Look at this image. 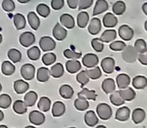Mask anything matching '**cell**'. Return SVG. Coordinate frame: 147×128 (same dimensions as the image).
I'll list each match as a JSON object with an SVG mask.
<instances>
[{"label":"cell","mask_w":147,"mask_h":128,"mask_svg":"<svg viewBox=\"0 0 147 128\" xmlns=\"http://www.w3.org/2000/svg\"><path fill=\"white\" fill-rule=\"evenodd\" d=\"M1 70H2V72H3V75L10 76V75H12L15 72L16 67H15V65L11 62H9V61H3V64H2Z\"/></svg>","instance_id":"e575fe53"},{"label":"cell","mask_w":147,"mask_h":128,"mask_svg":"<svg viewBox=\"0 0 147 128\" xmlns=\"http://www.w3.org/2000/svg\"><path fill=\"white\" fill-rule=\"evenodd\" d=\"M36 11H37V13H38L40 16L46 18V17H47V16L49 15V14H50V8H49L47 4H45V3H40V4H38V6L36 7Z\"/></svg>","instance_id":"ee69618b"},{"label":"cell","mask_w":147,"mask_h":128,"mask_svg":"<svg viewBox=\"0 0 147 128\" xmlns=\"http://www.w3.org/2000/svg\"><path fill=\"white\" fill-rule=\"evenodd\" d=\"M3 117H4V115H3V113L0 110V121L3 120Z\"/></svg>","instance_id":"91938a15"},{"label":"cell","mask_w":147,"mask_h":128,"mask_svg":"<svg viewBox=\"0 0 147 128\" xmlns=\"http://www.w3.org/2000/svg\"><path fill=\"white\" fill-rule=\"evenodd\" d=\"M56 59L57 57L53 53H47L42 56V62L45 65H50L54 64Z\"/></svg>","instance_id":"7bdbcfd3"},{"label":"cell","mask_w":147,"mask_h":128,"mask_svg":"<svg viewBox=\"0 0 147 128\" xmlns=\"http://www.w3.org/2000/svg\"><path fill=\"white\" fill-rule=\"evenodd\" d=\"M83 65L87 68H93L96 66L99 63L98 57L94 53H87L84 56L82 59Z\"/></svg>","instance_id":"52a82bcc"},{"label":"cell","mask_w":147,"mask_h":128,"mask_svg":"<svg viewBox=\"0 0 147 128\" xmlns=\"http://www.w3.org/2000/svg\"><path fill=\"white\" fill-rule=\"evenodd\" d=\"M14 90L18 95H22L28 91L29 89V84L23 80H16L14 83Z\"/></svg>","instance_id":"7402d4cb"},{"label":"cell","mask_w":147,"mask_h":128,"mask_svg":"<svg viewBox=\"0 0 147 128\" xmlns=\"http://www.w3.org/2000/svg\"><path fill=\"white\" fill-rule=\"evenodd\" d=\"M1 90H2V84H0V92H1Z\"/></svg>","instance_id":"03108f58"},{"label":"cell","mask_w":147,"mask_h":128,"mask_svg":"<svg viewBox=\"0 0 147 128\" xmlns=\"http://www.w3.org/2000/svg\"><path fill=\"white\" fill-rule=\"evenodd\" d=\"M38 98V95L34 91H29L27 92L24 96V102L28 107H33L34 106L36 101Z\"/></svg>","instance_id":"d6a6232c"},{"label":"cell","mask_w":147,"mask_h":128,"mask_svg":"<svg viewBox=\"0 0 147 128\" xmlns=\"http://www.w3.org/2000/svg\"><path fill=\"white\" fill-rule=\"evenodd\" d=\"M126 3L121 0H119L113 4V12L116 15H121L126 11Z\"/></svg>","instance_id":"74e56055"},{"label":"cell","mask_w":147,"mask_h":128,"mask_svg":"<svg viewBox=\"0 0 147 128\" xmlns=\"http://www.w3.org/2000/svg\"><path fill=\"white\" fill-rule=\"evenodd\" d=\"M110 102L114 106H121L125 103V101L121 98V96L119 94V90L112 92L110 96Z\"/></svg>","instance_id":"ab89813d"},{"label":"cell","mask_w":147,"mask_h":128,"mask_svg":"<svg viewBox=\"0 0 147 128\" xmlns=\"http://www.w3.org/2000/svg\"><path fill=\"white\" fill-rule=\"evenodd\" d=\"M109 9V3L106 0H97L93 9V15L96 16Z\"/></svg>","instance_id":"e0dca14e"},{"label":"cell","mask_w":147,"mask_h":128,"mask_svg":"<svg viewBox=\"0 0 147 128\" xmlns=\"http://www.w3.org/2000/svg\"><path fill=\"white\" fill-rule=\"evenodd\" d=\"M84 122L88 127H96L98 124L99 120H98L96 113L94 111H92V110H90L84 115Z\"/></svg>","instance_id":"5bb4252c"},{"label":"cell","mask_w":147,"mask_h":128,"mask_svg":"<svg viewBox=\"0 0 147 128\" xmlns=\"http://www.w3.org/2000/svg\"><path fill=\"white\" fill-rule=\"evenodd\" d=\"M11 104V97L7 94L0 95V108H8Z\"/></svg>","instance_id":"7dc6e473"},{"label":"cell","mask_w":147,"mask_h":128,"mask_svg":"<svg viewBox=\"0 0 147 128\" xmlns=\"http://www.w3.org/2000/svg\"><path fill=\"white\" fill-rule=\"evenodd\" d=\"M74 107L78 111H85L86 109L89 108L90 103H89L87 99H84V98H82V97H78L74 102Z\"/></svg>","instance_id":"836d02e7"},{"label":"cell","mask_w":147,"mask_h":128,"mask_svg":"<svg viewBox=\"0 0 147 128\" xmlns=\"http://www.w3.org/2000/svg\"><path fill=\"white\" fill-rule=\"evenodd\" d=\"M65 112V106L61 102H54L53 108H52V115L53 117H60Z\"/></svg>","instance_id":"603a6c76"},{"label":"cell","mask_w":147,"mask_h":128,"mask_svg":"<svg viewBox=\"0 0 147 128\" xmlns=\"http://www.w3.org/2000/svg\"><path fill=\"white\" fill-rule=\"evenodd\" d=\"M0 128H7V127L4 125H2V126H0Z\"/></svg>","instance_id":"be15d7a7"},{"label":"cell","mask_w":147,"mask_h":128,"mask_svg":"<svg viewBox=\"0 0 147 128\" xmlns=\"http://www.w3.org/2000/svg\"><path fill=\"white\" fill-rule=\"evenodd\" d=\"M8 58L13 63H18L22 59V53L19 50L15 49V48H11L8 52Z\"/></svg>","instance_id":"f35d334b"},{"label":"cell","mask_w":147,"mask_h":128,"mask_svg":"<svg viewBox=\"0 0 147 128\" xmlns=\"http://www.w3.org/2000/svg\"><path fill=\"white\" fill-rule=\"evenodd\" d=\"M28 119H29L30 123L34 124V126H40L45 122L46 117L43 113L34 110L29 114Z\"/></svg>","instance_id":"9c48e42d"},{"label":"cell","mask_w":147,"mask_h":128,"mask_svg":"<svg viewBox=\"0 0 147 128\" xmlns=\"http://www.w3.org/2000/svg\"><path fill=\"white\" fill-rule=\"evenodd\" d=\"M27 55L31 60H38L40 57V50L38 46H32L27 51Z\"/></svg>","instance_id":"60d3db41"},{"label":"cell","mask_w":147,"mask_h":128,"mask_svg":"<svg viewBox=\"0 0 147 128\" xmlns=\"http://www.w3.org/2000/svg\"><path fill=\"white\" fill-rule=\"evenodd\" d=\"M59 21H60V23L65 27L66 28H69V29H71L74 28L75 26V20L73 18V16L70 14H63L60 18H59Z\"/></svg>","instance_id":"2e32d148"},{"label":"cell","mask_w":147,"mask_h":128,"mask_svg":"<svg viewBox=\"0 0 147 128\" xmlns=\"http://www.w3.org/2000/svg\"><path fill=\"white\" fill-rule=\"evenodd\" d=\"M64 56L69 59H78L82 57V53L74 52L71 49H66L64 51Z\"/></svg>","instance_id":"f907efd6"},{"label":"cell","mask_w":147,"mask_h":128,"mask_svg":"<svg viewBox=\"0 0 147 128\" xmlns=\"http://www.w3.org/2000/svg\"><path fill=\"white\" fill-rule=\"evenodd\" d=\"M145 28H146V30L147 31V20L146 21V22H145Z\"/></svg>","instance_id":"94428289"},{"label":"cell","mask_w":147,"mask_h":128,"mask_svg":"<svg viewBox=\"0 0 147 128\" xmlns=\"http://www.w3.org/2000/svg\"><path fill=\"white\" fill-rule=\"evenodd\" d=\"M13 21H14L15 27L17 30L23 29L26 26V19H25L24 15L20 13H17L14 15Z\"/></svg>","instance_id":"4dcf8cb0"},{"label":"cell","mask_w":147,"mask_h":128,"mask_svg":"<svg viewBox=\"0 0 147 128\" xmlns=\"http://www.w3.org/2000/svg\"><path fill=\"white\" fill-rule=\"evenodd\" d=\"M134 47L139 53H142L147 51V43L143 39H139L134 43Z\"/></svg>","instance_id":"bcb514c9"},{"label":"cell","mask_w":147,"mask_h":128,"mask_svg":"<svg viewBox=\"0 0 147 128\" xmlns=\"http://www.w3.org/2000/svg\"><path fill=\"white\" fill-rule=\"evenodd\" d=\"M28 22L29 26L34 29V30H37L40 27V18L37 16V15L31 11L28 14Z\"/></svg>","instance_id":"4316f807"},{"label":"cell","mask_w":147,"mask_h":128,"mask_svg":"<svg viewBox=\"0 0 147 128\" xmlns=\"http://www.w3.org/2000/svg\"><path fill=\"white\" fill-rule=\"evenodd\" d=\"M115 82L113 78H106L102 84V89L106 94L112 93L115 90Z\"/></svg>","instance_id":"44dd1931"},{"label":"cell","mask_w":147,"mask_h":128,"mask_svg":"<svg viewBox=\"0 0 147 128\" xmlns=\"http://www.w3.org/2000/svg\"><path fill=\"white\" fill-rule=\"evenodd\" d=\"M131 83V78L127 74L121 73L119 74L116 77V84L119 89H124L128 87Z\"/></svg>","instance_id":"ffe728a7"},{"label":"cell","mask_w":147,"mask_h":128,"mask_svg":"<svg viewBox=\"0 0 147 128\" xmlns=\"http://www.w3.org/2000/svg\"><path fill=\"white\" fill-rule=\"evenodd\" d=\"M20 44L24 47H28L35 42V36L31 32H24L19 37Z\"/></svg>","instance_id":"5b68a950"},{"label":"cell","mask_w":147,"mask_h":128,"mask_svg":"<svg viewBox=\"0 0 147 128\" xmlns=\"http://www.w3.org/2000/svg\"><path fill=\"white\" fill-rule=\"evenodd\" d=\"M53 35L57 40H64L67 36V30L60 23H57L53 29Z\"/></svg>","instance_id":"30bf717a"},{"label":"cell","mask_w":147,"mask_h":128,"mask_svg":"<svg viewBox=\"0 0 147 128\" xmlns=\"http://www.w3.org/2000/svg\"><path fill=\"white\" fill-rule=\"evenodd\" d=\"M80 0H67V4L69 6V8L75 9L78 7V3H79Z\"/></svg>","instance_id":"9f6ffc18"},{"label":"cell","mask_w":147,"mask_h":128,"mask_svg":"<svg viewBox=\"0 0 147 128\" xmlns=\"http://www.w3.org/2000/svg\"><path fill=\"white\" fill-rule=\"evenodd\" d=\"M86 71H87V75L89 76V77L90 79L96 80V79H98V78H100L102 77V71H101L100 67H98L97 65L93 67L90 70Z\"/></svg>","instance_id":"b9f144b4"},{"label":"cell","mask_w":147,"mask_h":128,"mask_svg":"<svg viewBox=\"0 0 147 128\" xmlns=\"http://www.w3.org/2000/svg\"><path fill=\"white\" fill-rule=\"evenodd\" d=\"M26 128H34V127H26Z\"/></svg>","instance_id":"003e7915"},{"label":"cell","mask_w":147,"mask_h":128,"mask_svg":"<svg viewBox=\"0 0 147 128\" xmlns=\"http://www.w3.org/2000/svg\"><path fill=\"white\" fill-rule=\"evenodd\" d=\"M2 7L6 12H11L15 9L16 5L13 0H3L2 3Z\"/></svg>","instance_id":"816d5d0a"},{"label":"cell","mask_w":147,"mask_h":128,"mask_svg":"<svg viewBox=\"0 0 147 128\" xmlns=\"http://www.w3.org/2000/svg\"><path fill=\"white\" fill-rule=\"evenodd\" d=\"M139 53L134 46H127L122 50V59L127 63H134L138 59Z\"/></svg>","instance_id":"6da1fadb"},{"label":"cell","mask_w":147,"mask_h":128,"mask_svg":"<svg viewBox=\"0 0 147 128\" xmlns=\"http://www.w3.org/2000/svg\"><path fill=\"white\" fill-rule=\"evenodd\" d=\"M89 20H90V15L86 11H81L77 17V22H78V26L81 28H84L87 26V24L89 23Z\"/></svg>","instance_id":"f1b7e54d"},{"label":"cell","mask_w":147,"mask_h":128,"mask_svg":"<svg viewBox=\"0 0 147 128\" xmlns=\"http://www.w3.org/2000/svg\"><path fill=\"white\" fill-rule=\"evenodd\" d=\"M101 66L102 68V71L106 74H111L115 71V60L113 58H110V57L104 58L101 62Z\"/></svg>","instance_id":"ba28073f"},{"label":"cell","mask_w":147,"mask_h":128,"mask_svg":"<svg viewBox=\"0 0 147 128\" xmlns=\"http://www.w3.org/2000/svg\"><path fill=\"white\" fill-rule=\"evenodd\" d=\"M21 75L22 77V78H24L25 80H32L34 77V73H35V67L34 65H31V64H25L21 67L20 70Z\"/></svg>","instance_id":"277c9868"},{"label":"cell","mask_w":147,"mask_h":128,"mask_svg":"<svg viewBox=\"0 0 147 128\" xmlns=\"http://www.w3.org/2000/svg\"><path fill=\"white\" fill-rule=\"evenodd\" d=\"M77 81L81 84V87L83 88L84 85H86L89 81H90V77L87 75V71H80L78 75H77Z\"/></svg>","instance_id":"f6af8a7d"},{"label":"cell","mask_w":147,"mask_h":128,"mask_svg":"<svg viewBox=\"0 0 147 128\" xmlns=\"http://www.w3.org/2000/svg\"><path fill=\"white\" fill-rule=\"evenodd\" d=\"M101 28H102V22L100 19L97 17L92 18L88 27L89 33L92 35H96L101 31Z\"/></svg>","instance_id":"8fae6325"},{"label":"cell","mask_w":147,"mask_h":128,"mask_svg":"<svg viewBox=\"0 0 147 128\" xmlns=\"http://www.w3.org/2000/svg\"><path fill=\"white\" fill-rule=\"evenodd\" d=\"M102 22H103V25L106 28H114V27H115L117 25L118 19H117V17L114 14H112V13H107L103 16Z\"/></svg>","instance_id":"ac0fdd59"},{"label":"cell","mask_w":147,"mask_h":128,"mask_svg":"<svg viewBox=\"0 0 147 128\" xmlns=\"http://www.w3.org/2000/svg\"><path fill=\"white\" fill-rule=\"evenodd\" d=\"M39 45L40 49L43 52H49V51H53V49H55L56 47V42L53 40V39H52L49 36H44L41 37L39 41Z\"/></svg>","instance_id":"3957f363"},{"label":"cell","mask_w":147,"mask_h":128,"mask_svg":"<svg viewBox=\"0 0 147 128\" xmlns=\"http://www.w3.org/2000/svg\"><path fill=\"white\" fill-rule=\"evenodd\" d=\"M19 3H28L30 0H17Z\"/></svg>","instance_id":"680465c9"},{"label":"cell","mask_w":147,"mask_h":128,"mask_svg":"<svg viewBox=\"0 0 147 128\" xmlns=\"http://www.w3.org/2000/svg\"><path fill=\"white\" fill-rule=\"evenodd\" d=\"M130 115H131L130 108L128 107H122L116 111L115 119L119 121L124 122L130 118Z\"/></svg>","instance_id":"4fadbf2b"},{"label":"cell","mask_w":147,"mask_h":128,"mask_svg":"<svg viewBox=\"0 0 147 128\" xmlns=\"http://www.w3.org/2000/svg\"><path fill=\"white\" fill-rule=\"evenodd\" d=\"M66 70L69 73L74 74L80 71L81 69V63L78 59H71L68 60L65 64Z\"/></svg>","instance_id":"d6986e66"},{"label":"cell","mask_w":147,"mask_h":128,"mask_svg":"<svg viewBox=\"0 0 147 128\" xmlns=\"http://www.w3.org/2000/svg\"><path fill=\"white\" fill-rule=\"evenodd\" d=\"M94 0H80L78 3V9L80 10L89 9L93 4Z\"/></svg>","instance_id":"f5cc1de1"},{"label":"cell","mask_w":147,"mask_h":128,"mask_svg":"<svg viewBox=\"0 0 147 128\" xmlns=\"http://www.w3.org/2000/svg\"><path fill=\"white\" fill-rule=\"evenodd\" d=\"M50 75L54 78H59L64 75V67L62 64L57 63L53 65L50 70Z\"/></svg>","instance_id":"1f68e13d"},{"label":"cell","mask_w":147,"mask_h":128,"mask_svg":"<svg viewBox=\"0 0 147 128\" xmlns=\"http://www.w3.org/2000/svg\"><path fill=\"white\" fill-rule=\"evenodd\" d=\"M2 40H3V36H2V34H0V44H1V42H2Z\"/></svg>","instance_id":"6125c7cd"},{"label":"cell","mask_w":147,"mask_h":128,"mask_svg":"<svg viewBox=\"0 0 147 128\" xmlns=\"http://www.w3.org/2000/svg\"><path fill=\"white\" fill-rule=\"evenodd\" d=\"M78 97H82L87 100H92V101H96L97 95L96 93L95 90H88L86 88H84L78 94Z\"/></svg>","instance_id":"f546056e"},{"label":"cell","mask_w":147,"mask_h":128,"mask_svg":"<svg viewBox=\"0 0 147 128\" xmlns=\"http://www.w3.org/2000/svg\"><path fill=\"white\" fill-rule=\"evenodd\" d=\"M138 60L141 63V65H147V51L145 53H139Z\"/></svg>","instance_id":"11a10c76"},{"label":"cell","mask_w":147,"mask_h":128,"mask_svg":"<svg viewBox=\"0 0 147 128\" xmlns=\"http://www.w3.org/2000/svg\"><path fill=\"white\" fill-rule=\"evenodd\" d=\"M28 106L25 104L24 102L21 100H16L13 104V110L17 115H23L27 112Z\"/></svg>","instance_id":"d590c367"},{"label":"cell","mask_w":147,"mask_h":128,"mask_svg":"<svg viewBox=\"0 0 147 128\" xmlns=\"http://www.w3.org/2000/svg\"><path fill=\"white\" fill-rule=\"evenodd\" d=\"M133 86L137 90H144L147 87V78L145 76H136L133 79Z\"/></svg>","instance_id":"cb8c5ba5"},{"label":"cell","mask_w":147,"mask_h":128,"mask_svg":"<svg viewBox=\"0 0 147 128\" xmlns=\"http://www.w3.org/2000/svg\"><path fill=\"white\" fill-rule=\"evenodd\" d=\"M59 95L64 99H71L74 95V90L71 85L64 84L59 88Z\"/></svg>","instance_id":"d4e9b609"},{"label":"cell","mask_w":147,"mask_h":128,"mask_svg":"<svg viewBox=\"0 0 147 128\" xmlns=\"http://www.w3.org/2000/svg\"><path fill=\"white\" fill-rule=\"evenodd\" d=\"M64 4H65L64 0H52V2H51L52 8L54 10H59V9H61L64 7Z\"/></svg>","instance_id":"db71d44e"},{"label":"cell","mask_w":147,"mask_h":128,"mask_svg":"<svg viewBox=\"0 0 147 128\" xmlns=\"http://www.w3.org/2000/svg\"><path fill=\"white\" fill-rule=\"evenodd\" d=\"M51 107V100L48 97L42 96L38 102V108L41 112H48Z\"/></svg>","instance_id":"8d00e7d4"},{"label":"cell","mask_w":147,"mask_h":128,"mask_svg":"<svg viewBox=\"0 0 147 128\" xmlns=\"http://www.w3.org/2000/svg\"><path fill=\"white\" fill-rule=\"evenodd\" d=\"M126 46H127L126 43L123 41H121V40L113 41L111 44H109V48L113 51H115V52L122 51Z\"/></svg>","instance_id":"681fc988"},{"label":"cell","mask_w":147,"mask_h":128,"mask_svg":"<svg viewBox=\"0 0 147 128\" xmlns=\"http://www.w3.org/2000/svg\"><path fill=\"white\" fill-rule=\"evenodd\" d=\"M36 77L39 82L46 83L50 78V71L46 67H40L37 71Z\"/></svg>","instance_id":"484cf974"},{"label":"cell","mask_w":147,"mask_h":128,"mask_svg":"<svg viewBox=\"0 0 147 128\" xmlns=\"http://www.w3.org/2000/svg\"><path fill=\"white\" fill-rule=\"evenodd\" d=\"M91 46L97 53H102L104 49L103 42L100 40V38H94L91 40Z\"/></svg>","instance_id":"c3c4849f"},{"label":"cell","mask_w":147,"mask_h":128,"mask_svg":"<svg viewBox=\"0 0 147 128\" xmlns=\"http://www.w3.org/2000/svg\"><path fill=\"white\" fill-rule=\"evenodd\" d=\"M118 32H119V35L120 37L124 40H131L133 38H134V29L129 27L128 25H122L118 29Z\"/></svg>","instance_id":"8992f818"},{"label":"cell","mask_w":147,"mask_h":128,"mask_svg":"<svg viewBox=\"0 0 147 128\" xmlns=\"http://www.w3.org/2000/svg\"><path fill=\"white\" fill-rule=\"evenodd\" d=\"M119 94L125 102H131L136 96V92L130 87H127V88H124V89H120Z\"/></svg>","instance_id":"7c38bea8"},{"label":"cell","mask_w":147,"mask_h":128,"mask_svg":"<svg viewBox=\"0 0 147 128\" xmlns=\"http://www.w3.org/2000/svg\"><path fill=\"white\" fill-rule=\"evenodd\" d=\"M142 10H143V12L147 15V2L143 3V5H142Z\"/></svg>","instance_id":"6f0895ef"},{"label":"cell","mask_w":147,"mask_h":128,"mask_svg":"<svg viewBox=\"0 0 147 128\" xmlns=\"http://www.w3.org/2000/svg\"><path fill=\"white\" fill-rule=\"evenodd\" d=\"M98 128H105V127L104 126H99V127H97Z\"/></svg>","instance_id":"e7e4bbea"},{"label":"cell","mask_w":147,"mask_h":128,"mask_svg":"<svg viewBox=\"0 0 147 128\" xmlns=\"http://www.w3.org/2000/svg\"><path fill=\"white\" fill-rule=\"evenodd\" d=\"M146 116V111L143 108H135L134 110L132 119H133V121H134V124L139 125V124H140L141 122H143L145 121Z\"/></svg>","instance_id":"9a60e30c"},{"label":"cell","mask_w":147,"mask_h":128,"mask_svg":"<svg viewBox=\"0 0 147 128\" xmlns=\"http://www.w3.org/2000/svg\"><path fill=\"white\" fill-rule=\"evenodd\" d=\"M96 113L99 118L102 121H108L112 117V108L107 103H100L96 107Z\"/></svg>","instance_id":"7a4b0ae2"},{"label":"cell","mask_w":147,"mask_h":128,"mask_svg":"<svg viewBox=\"0 0 147 128\" xmlns=\"http://www.w3.org/2000/svg\"><path fill=\"white\" fill-rule=\"evenodd\" d=\"M116 36H117V33H116L115 30H114V29H109V30H105L102 33V34L100 37V40L102 42L109 43V42H111L114 40H115Z\"/></svg>","instance_id":"83f0119b"}]
</instances>
